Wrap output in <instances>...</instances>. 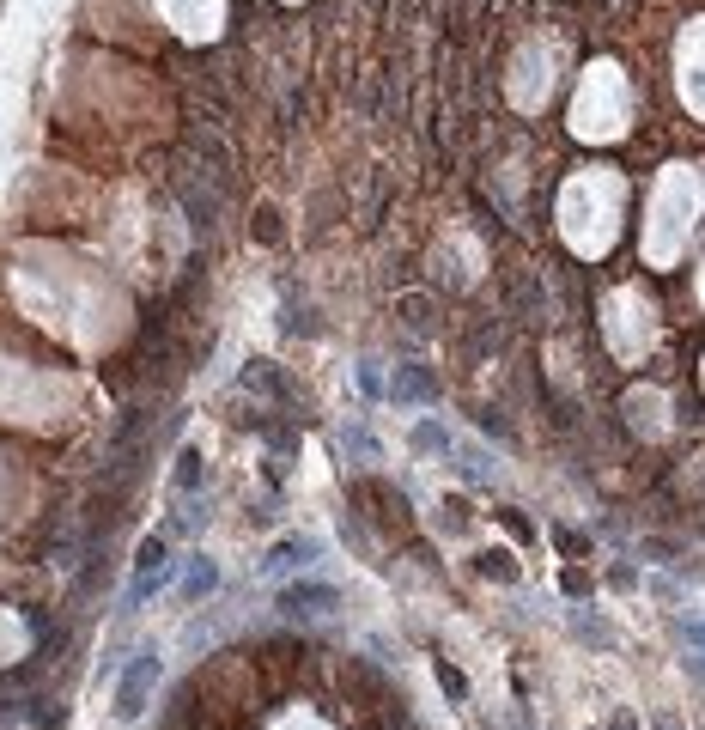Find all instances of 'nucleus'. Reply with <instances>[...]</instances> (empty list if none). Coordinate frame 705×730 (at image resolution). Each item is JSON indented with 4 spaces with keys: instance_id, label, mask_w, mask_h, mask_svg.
<instances>
[{
    "instance_id": "9d476101",
    "label": "nucleus",
    "mask_w": 705,
    "mask_h": 730,
    "mask_svg": "<svg viewBox=\"0 0 705 730\" xmlns=\"http://www.w3.org/2000/svg\"><path fill=\"white\" fill-rule=\"evenodd\" d=\"M171 481H177L183 493H195V487H201V451H195V445H183V451H177V475H171Z\"/></svg>"
},
{
    "instance_id": "f257e3e1",
    "label": "nucleus",
    "mask_w": 705,
    "mask_h": 730,
    "mask_svg": "<svg viewBox=\"0 0 705 730\" xmlns=\"http://www.w3.org/2000/svg\"><path fill=\"white\" fill-rule=\"evenodd\" d=\"M159 676H165L159 645H140V651H134V664L116 676V718H122V724H134V718L146 712V700H152V688H159Z\"/></svg>"
},
{
    "instance_id": "9b49d317",
    "label": "nucleus",
    "mask_w": 705,
    "mask_h": 730,
    "mask_svg": "<svg viewBox=\"0 0 705 730\" xmlns=\"http://www.w3.org/2000/svg\"><path fill=\"white\" fill-rule=\"evenodd\" d=\"M481 572H487V578H505V584L517 578V566H511V554H505V548H499V554H481Z\"/></svg>"
},
{
    "instance_id": "f03ea898",
    "label": "nucleus",
    "mask_w": 705,
    "mask_h": 730,
    "mask_svg": "<svg viewBox=\"0 0 705 730\" xmlns=\"http://www.w3.org/2000/svg\"><path fill=\"white\" fill-rule=\"evenodd\" d=\"M165 572H171V548H165V536H146V542H140V554H134V584H128L122 609L134 615L140 603H152V591L165 584Z\"/></svg>"
},
{
    "instance_id": "ddd939ff",
    "label": "nucleus",
    "mask_w": 705,
    "mask_h": 730,
    "mask_svg": "<svg viewBox=\"0 0 705 730\" xmlns=\"http://www.w3.org/2000/svg\"><path fill=\"white\" fill-rule=\"evenodd\" d=\"M444 530L450 536H468V505L462 499H444Z\"/></svg>"
},
{
    "instance_id": "6e6552de",
    "label": "nucleus",
    "mask_w": 705,
    "mask_h": 730,
    "mask_svg": "<svg viewBox=\"0 0 705 730\" xmlns=\"http://www.w3.org/2000/svg\"><path fill=\"white\" fill-rule=\"evenodd\" d=\"M414 451H438V457H450V451H456V438H450L438 420H420V426H414Z\"/></svg>"
},
{
    "instance_id": "0eeeda50",
    "label": "nucleus",
    "mask_w": 705,
    "mask_h": 730,
    "mask_svg": "<svg viewBox=\"0 0 705 730\" xmlns=\"http://www.w3.org/2000/svg\"><path fill=\"white\" fill-rule=\"evenodd\" d=\"M213 584H219V566H213L207 554H201V560H189V578H183V603L195 609V603H201V597L213 591Z\"/></svg>"
},
{
    "instance_id": "1a4fd4ad",
    "label": "nucleus",
    "mask_w": 705,
    "mask_h": 730,
    "mask_svg": "<svg viewBox=\"0 0 705 730\" xmlns=\"http://www.w3.org/2000/svg\"><path fill=\"white\" fill-rule=\"evenodd\" d=\"M572 633H578L584 645H602V651H614V627H608L602 615H572Z\"/></svg>"
},
{
    "instance_id": "2eb2a0df",
    "label": "nucleus",
    "mask_w": 705,
    "mask_h": 730,
    "mask_svg": "<svg viewBox=\"0 0 705 730\" xmlns=\"http://www.w3.org/2000/svg\"><path fill=\"white\" fill-rule=\"evenodd\" d=\"M608 730H639V724H633V712H614V724H608Z\"/></svg>"
},
{
    "instance_id": "423d86ee",
    "label": "nucleus",
    "mask_w": 705,
    "mask_h": 730,
    "mask_svg": "<svg viewBox=\"0 0 705 730\" xmlns=\"http://www.w3.org/2000/svg\"><path fill=\"white\" fill-rule=\"evenodd\" d=\"M681 92H687V104L699 110V25L681 37Z\"/></svg>"
},
{
    "instance_id": "20e7f679",
    "label": "nucleus",
    "mask_w": 705,
    "mask_h": 730,
    "mask_svg": "<svg viewBox=\"0 0 705 730\" xmlns=\"http://www.w3.org/2000/svg\"><path fill=\"white\" fill-rule=\"evenodd\" d=\"M317 560H323V542H317V536H280L256 566H262L268 578H280V572H304V566H317Z\"/></svg>"
},
{
    "instance_id": "4468645a",
    "label": "nucleus",
    "mask_w": 705,
    "mask_h": 730,
    "mask_svg": "<svg viewBox=\"0 0 705 730\" xmlns=\"http://www.w3.org/2000/svg\"><path fill=\"white\" fill-rule=\"evenodd\" d=\"M651 730H681V718H675V712H657V718H651Z\"/></svg>"
},
{
    "instance_id": "f8f14e48",
    "label": "nucleus",
    "mask_w": 705,
    "mask_h": 730,
    "mask_svg": "<svg viewBox=\"0 0 705 730\" xmlns=\"http://www.w3.org/2000/svg\"><path fill=\"white\" fill-rule=\"evenodd\" d=\"M341 445H347V451H359L365 463L377 457V445H371V432H365V426H347V432H341Z\"/></svg>"
},
{
    "instance_id": "39448f33",
    "label": "nucleus",
    "mask_w": 705,
    "mask_h": 730,
    "mask_svg": "<svg viewBox=\"0 0 705 730\" xmlns=\"http://www.w3.org/2000/svg\"><path fill=\"white\" fill-rule=\"evenodd\" d=\"M389 396L396 402H438V378L426 372V365H402L396 384H389Z\"/></svg>"
},
{
    "instance_id": "7ed1b4c3",
    "label": "nucleus",
    "mask_w": 705,
    "mask_h": 730,
    "mask_svg": "<svg viewBox=\"0 0 705 730\" xmlns=\"http://www.w3.org/2000/svg\"><path fill=\"white\" fill-rule=\"evenodd\" d=\"M329 609H341V591L329 578H298V584L280 591V615L286 621H310V615H329Z\"/></svg>"
}]
</instances>
